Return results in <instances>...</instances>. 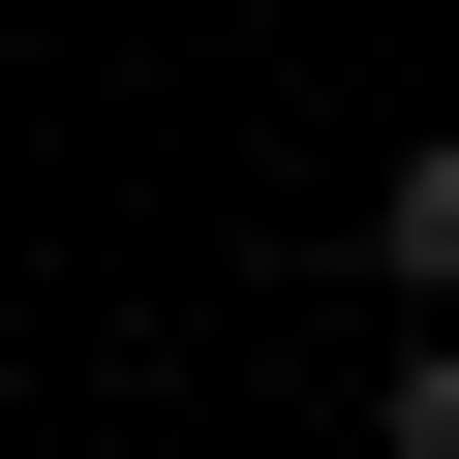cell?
<instances>
[{
  "mask_svg": "<svg viewBox=\"0 0 459 459\" xmlns=\"http://www.w3.org/2000/svg\"><path fill=\"white\" fill-rule=\"evenodd\" d=\"M368 276H398V307H429V337H459V123H429V153H398V184H368Z\"/></svg>",
  "mask_w": 459,
  "mask_h": 459,
  "instance_id": "obj_1",
  "label": "cell"
},
{
  "mask_svg": "<svg viewBox=\"0 0 459 459\" xmlns=\"http://www.w3.org/2000/svg\"><path fill=\"white\" fill-rule=\"evenodd\" d=\"M368 429H398V459H459V337H398V398H368Z\"/></svg>",
  "mask_w": 459,
  "mask_h": 459,
  "instance_id": "obj_2",
  "label": "cell"
}]
</instances>
